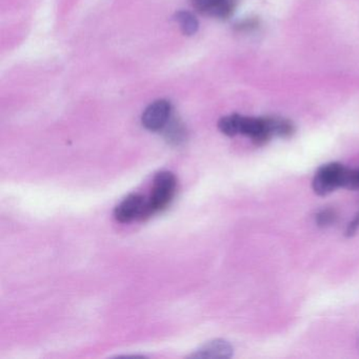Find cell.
<instances>
[{
  "label": "cell",
  "instance_id": "6da1fadb",
  "mask_svg": "<svg viewBox=\"0 0 359 359\" xmlns=\"http://www.w3.org/2000/svg\"><path fill=\"white\" fill-rule=\"evenodd\" d=\"M176 186V177L171 172L163 171L157 173L153 182L152 194L150 199L146 201L140 219H148L157 212L163 211L173 199Z\"/></svg>",
  "mask_w": 359,
  "mask_h": 359
},
{
  "label": "cell",
  "instance_id": "7a4b0ae2",
  "mask_svg": "<svg viewBox=\"0 0 359 359\" xmlns=\"http://www.w3.org/2000/svg\"><path fill=\"white\" fill-rule=\"evenodd\" d=\"M348 168L338 163H327L317 170L313 178L312 187L319 196H325L336 189L344 188Z\"/></svg>",
  "mask_w": 359,
  "mask_h": 359
},
{
  "label": "cell",
  "instance_id": "3957f363",
  "mask_svg": "<svg viewBox=\"0 0 359 359\" xmlns=\"http://www.w3.org/2000/svg\"><path fill=\"white\" fill-rule=\"evenodd\" d=\"M172 107L167 100H157L144 110L142 123L146 129L156 132L165 129L171 119Z\"/></svg>",
  "mask_w": 359,
  "mask_h": 359
},
{
  "label": "cell",
  "instance_id": "277c9868",
  "mask_svg": "<svg viewBox=\"0 0 359 359\" xmlns=\"http://www.w3.org/2000/svg\"><path fill=\"white\" fill-rule=\"evenodd\" d=\"M146 201L144 197L140 194H131L126 197L116 208H115L114 216L119 222H132L138 218L140 219L144 210Z\"/></svg>",
  "mask_w": 359,
  "mask_h": 359
},
{
  "label": "cell",
  "instance_id": "5b68a950",
  "mask_svg": "<svg viewBox=\"0 0 359 359\" xmlns=\"http://www.w3.org/2000/svg\"><path fill=\"white\" fill-rule=\"evenodd\" d=\"M197 12L217 18H226L235 9V0H192Z\"/></svg>",
  "mask_w": 359,
  "mask_h": 359
},
{
  "label": "cell",
  "instance_id": "8992f818",
  "mask_svg": "<svg viewBox=\"0 0 359 359\" xmlns=\"http://www.w3.org/2000/svg\"><path fill=\"white\" fill-rule=\"evenodd\" d=\"M233 355V348L228 341L222 339L212 340L201 346L196 353H193V358H230Z\"/></svg>",
  "mask_w": 359,
  "mask_h": 359
},
{
  "label": "cell",
  "instance_id": "52a82bcc",
  "mask_svg": "<svg viewBox=\"0 0 359 359\" xmlns=\"http://www.w3.org/2000/svg\"><path fill=\"white\" fill-rule=\"evenodd\" d=\"M165 137L170 144H182L187 137L186 128L177 119H170L165 127Z\"/></svg>",
  "mask_w": 359,
  "mask_h": 359
},
{
  "label": "cell",
  "instance_id": "ba28073f",
  "mask_svg": "<svg viewBox=\"0 0 359 359\" xmlns=\"http://www.w3.org/2000/svg\"><path fill=\"white\" fill-rule=\"evenodd\" d=\"M175 20L180 24V29L184 35L191 36L198 30V22L190 12H178L175 15Z\"/></svg>",
  "mask_w": 359,
  "mask_h": 359
},
{
  "label": "cell",
  "instance_id": "9c48e42d",
  "mask_svg": "<svg viewBox=\"0 0 359 359\" xmlns=\"http://www.w3.org/2000/svg\"><path fill=\"white\" fill-rule=\"evenodd\" d=\"M336 216L335 211L334 210H323V211L319 212L316 215V224H318L319 226H329L331 224H333L335 222Z\"/></svg>",
  "mask_w": 359,
  "mask_h": 359
},
{
  "label": "cell",
  "instance_id": "30bf717a",
  "mask_svg": "<svg viewBox=\"0 0 359 359\" xmlns=\"http://www.w3.org/2000/svg\"><path fill=\"white\" fill-rule=\"evenodd\" d=\"M344 188L352 191L359 190V169H348Z\"/></svg>",
  "mask_w": 359,
  "mask_h": 359
},
{
  "label": "cell",
  "instance_id": "8fae6325",
  "mask_svg": "<svg viewBox=\"0 0 359 359\" xmlns=\"http://www.w3.org/2000/svg\"><path fill=\"white\" fill-rule=\"evenodd\" d=\"M359 229V212L357 213V215L355 216L354 219L351 222V224H348V228L346 230V236H353L355 233L357 232V230Z\"/></svg>",
  "mask_w": 359,
  "mask_h": 359
}]
</instances>
